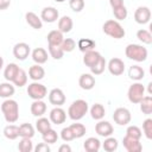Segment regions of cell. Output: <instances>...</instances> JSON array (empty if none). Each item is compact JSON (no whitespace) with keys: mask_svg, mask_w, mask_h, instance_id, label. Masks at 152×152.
<instances>
[{"mask_svg":"<svg viewBox=\"0 0 152 152\" xmlns=\"http://www.w3.org/2000/svg\"><path fill=\"white\" fill-rule=\"evenodd\" d=\"M102 31H103V33H106L107 36H109L114 39H121L126 34V32H125L124 27L120 25V23L116 20H113V19H109L103 23Z\"/></svg>","mask_w":152,"mask_h":152,"instance_id":"4","label":"cell"},{"mask_svg":"<svg viewBox=\"0 0 152 152\" xmlns=\"http://www.w3.org/2000/svg\"><path fill=\"white\" fill-rule=\"evenodd\" d=\"M89 110V106H88V102L86 100H82V99H78V100H75L70 106H69V109H68V115L71 120L74 121H78L81 120Z\"/></svg>","mask_w":152,"mask_h":152,"instance_id":"2","label":"cell"},{"mask_svg":"<svg viewBox=\"0 0 152 152\" xmlns=\"http://www.w3.org/2000/svg\"><path fill=\"white\" fill-rule=\"evenodd\" d=\"M95 132L100 135V137H103V138H107L109 135L113 134L114 132V128L112 126V124L109 121H104V120H99V122L95 125Z\"/></svg>","mask_w":152,"mask_h":152,"instance_id":"13","label":"cell"},{"mask_svg":"<svg viewBox=\"0 0 152 152\" xmlns=\"http://www.w3.org/2000/svg\"><path fill=\"white\" fill-rule=\"evenodd\" d=\"M30 52H31V49L27 43L20 42L13 46V56L19 61H25L28 57Z\"/></svg>","mask_w":152,"mask_h":152,"instance_id":"8","label":"cell"},{"mask_svg":"<svg viewBox=\"0 0 152 152\" xmlns=\"http://www.w3.org/2000/svg\"><path fill=\"white\" fill-rule=\"evenodd\" d=\"M151 19V10L147 6H139L134 12V20L140 24H147Z\"/></svg>","mask_w":152,"mask_h":152,"instance_id":"10","label":"cell"},{"mask_svg":"<svg viewBox=\"0 0 152 152\" xmlns=\"http://www.w3.org/2000/svg\"><path fill=\"white\" fill-rule=\"evenodd\" d=\"M113 14H114L115 19H118V20H125L127 18V15H128V11H127L126 6L124 5V6H120L118 8H113Z\"/></svg>","mask_w":152,"mask_h":152,"instance_id":"44","label":"cell"},{"mask_svg":"<svg viewBox=\"0 0 152 152\" xmlns=\"http://www.w3.org/2000/svg\"><path fill=\"white\" fill-rule=\"evenodd\" d=\"M145 96V87L142 86V83L140 82H135L132 86H129L128 91H127V97L129 100V102L137 104L141 101V99Z\"/></svg>","mask_w":152,"mask_h":152,"instance_id":"6","label":"cell"},{"mask_svg":"<svg viewBox=\"0 0 152 152\" xmlns=\"http://www.w3.org/2000/svg\"><path fill=\"white\" fill-rule=\"evenodd\" d=\"M61 138H62V140L65 141V142L71 141V140L75 139V137H74V134H72V132H71V129H70L69 126L62 128V131H61Z\"/></svg>","mask_w":152,"mask_h":152,"instance_id":"47","label":"cell"},{"mask_svg":"<svg viewBox=\"0 0 152 152\" xmlns=\"http://www.w3.org/2000/svg\"><path fill=\"white\" fill-rule=\"evenodd\" d=\"M126 135H127V137H131V138H133V139H139V140H140V138L142 137V132H141V129H140L138 126L132 125V126H128V127H127V129H126Z\"/></svg>","mask_w":152,"mask_h":152,"instance_id":"42","label":"cell"},{"mask_svg":"<svg viewBox=\"0 0 152 152\" xmlns=\"http://www.w3.org/2000/svg\"><path fill=\"white\" fill-rule=\"evenodd\" d=\"M45 76V70L40 64H34L31 65L28 69V77L32 81H40Z\"/></svg>","mask_w":152,"mask_h":152,"instance_id":"19","label":"cell"},{"mask_svg":"<svg viewBox=\"0 0 152 152\" xmlns=\"http://www.w3.org/2000/svg\"><path fill=\"white\" fill-rule=\"evenodd\" d=\"M49 120L53 124V125H62L65 122L66 120V113L63 108L61 107H55L53 109H51L50 115H49Z\"/></svg>","mask_w":152,"mask_h":152,"instance_id":"14","label":"cell"},{"mask_svg":"<svg viewBox=\"0 0 152 152\" xmlns=\"http://www.w3.org/2000/svg\"><path fill=\"white\" fill-rule=\"evenodd\" d=\"M46 39H48V44L49 45H61L64 37H63V33L58 30H52L48 33L46 36Z\"/></svg>","mask_w":152,"mask_h":152,"instance_id":"24","label":"cell"},{"mask_svg":"<svg viewBox=\"0 0 152 152\" xmlns=\"http://www.w3.org/2000/svg\"><path fill=\"white\" fill-rule=\"evenodd\" d=\"M137 38H138L142 44L150 45V44L152 43V34H151V32L147 31V30H144V28L138 30V32H137Z\"/></svg>","mask_w":152,"mask_h":152,"instance_id":"38","label":"cell"},{"mask_svg":"<svg viewBox=\"0 0 152 152\" xmlns=\"http://www.w3.org/2000/svg\"><path fill=\"white\" fill-rule=\"evenodd\" d=\"M15 88L11 82H4L0 83V97L10 99L12 95H14Z\"/></svg>","mask_w":152,"mask_h":152,"instance_id":"28","label":"cell"},{"mask_svg":"<svg viewBox=\"0 0 152 152\" xmlns=\"http://www.w3.org/2000/svg\"><path fill=\"white\" fill-rule=\"evenodd\" d=\"M147 86H148V94L151 95V94H152V89H151V86H152V82H150V83H148Z\"/></svg>","mask_w":152,"mask_h":152,"instance_id":"53","label":"cell"},{"mask_svg":"<svg viewBox=\"0 0 152 152\" xmlns=\"http://www.w3.org/2000/svg\"><path fill=\"white\" fill-rule=\"evenodd\" d=\"M33 150L36 152H50V146L46 142H40L36 147H33Z\"/></svg>","mask_w":152,"mask_h":152,"instance_id":"48","label":"cell"},{"mask_svg":"<svg viewBox=\"0 0 152 152\" xmlns=\"http://www.w3.org/2000/svg\"><path fill=\"white\" fill-rule=\"evenodd\" d=\"M69 6L74 12L78 13L84 8V0H69Z\"/></svg>","mask_w":152,"mask_h":152,"instance_id":"46","label":"cell"},{"mask_svg":"<svg viewBox=\"0 0 152 152\" xmlns=\"http://www.w3.org/2000/svg\"><path fill=\"white\" fill-rule=\"evenodd\" d=\"M18 150L20 152H31V151H33V144L31 141V138H21V140L18 144Z\"/></svg>","mask_w":152,"mask_h":152,"instance_id":"40","label":"cell"},{"mask_svg":"<svg viewBox=\"0 0 152 152\" xmlns=\"http://www.w3.org/2000/svg\"><path fill=\"white\" fill-rule=\"evenodd\" d=\"M11 0H0V11H5L10 7Z\"/></svg>","mask_w":152,"mask_h":152,"instance_id":"50","label":"cell"},{"mask_svg":"<svg viewBox=\"0 0 152 152\" xmlns=\"http://www.w3.org/2000/svg\"><path fill=\"white\" fill-rule=\"evenodd\" d=\"M89 112H90V116L94 120H101V119H103V116L106 114V109H104V107L101 103L93 104Z\"/></svg>","mask_w":152,"mask_h":152,"instance_id":"29","label":"cell"},{"mask_svg":"<svg viewBox=\"0 0 152 152\" xmlns=\"http://www.w3.org/2000/svg\"><path fill=\"white\" fill-rule=\"evenodd\" d=\"M96 46V43L90 39V38H81L78 42H77V48L80 49L81 52H87V51H90V50H94Z\"/></svg>","mask_w":152,"mask_h":152,"instance_id":"26","label":"cell"},{"mask_svg":"<svg viewBox=\"0 0 152 152\" xmlns=\"http://www.w3.org/2000/svg\"><path fill=\"white\" fill-rule=\"evenodd\" d=\"M49 53L53 59H62L64 51L62 50L61 45H49Z\"/></svg>","mask_w":152,"mask_h":152,"instance_id":"41","label":"cell"},{"mask_svg":"<svg viewBox=\"0 0 152 152\" xmlns=\"http://www.w3.org/2000/svg\"><path fill=\"white\" fill-rule=\"evenodd\" d=\"M12 83H13L14 86L19 87V88L26 86V83H27V74H26V71L20 68L19 71H18V74H17V76H15V78L13 80Z\"/></svg>","mask_w":152,"mask_h":152,"instance_id":"36","label":"cell"},{"mask_svg":"<svg viewBox=\"0 0 152 152\" xmlns=\"http://www.w3.org/2000/svg\"><path fill=\"white\" fill-rule=\"evenodd\" d=\"M36 128L40 134H44L48 129L51 128V121L48 118L44 116H39L38 120L36 121Z\"/></svg>","mask_w":152,"mask_h":152,"instance_id":"31","label":"cell"},{"mask_svg":"<svg viewBox=\"0 0 152 152\" xmlns=\"http://www.w3.org/2000/svg\"><path fill=\"white\" fill-rule=\"evenodd\" d=\"M65 95L63 93L62 89L59 88H53L50 93H49V102L51 104H53L55 107H61L65 103Z\"/></svg>","mask_w":152,"mask_h":152,"instance_id":"12","label":"cell"},{"mask_svg":"<svg viewBox=\"0 0 152 152\" xmlns=\"http://www.w3.org/2000/svg\"><path fill=\"white\" fill-rule=\"evenodd\" d=\"M100 58H101V53L100 52H97L95 50H90V51L84 52V55H83V63H84L86 66L91 68L93 65H95L99 62Z\"/></svg>","mask_w":152,"mask_h":152,"instance_id":"17","label":"cell"},{"mask_svg":"<svg viewBox=\"0 0 152 152\" xmlns=\"http://www.w3.org/2000/svg\"><path fill=\"white\" fill-rule=\"evenodd\" d=\"M27 95L32 100H43L48 95V89L44 84L39 83L38 81H33L27 86Z\"/></svg>","mask_w":152,"mask_h":152,"instance_id":"5","label":"cell"},{"mask_svg":"<svg viewBox=\"0 0 152 152\" xmlns=\"http://www.w3.org/2000/svg\"><path fill=\"white\" fill-rule=\"evenodd\" d=\"M118 146H119L118 140H116L115 138L110 137V135L107 137V138L104 139L103 144H102L103 150L107 151V152H114V151H116V150H118Z\"/></svg>","mask_w":152,"mask_h":152,"instance_id":"34","label":"cell"},{"mask_svg":"<svg viewBox=\"0 0 152 152\" xmlns=\"http://www.w3.org/2000/svg\"><path fill=\"white\" fill-rule=\"evenodd\" d=\"M106 66H107L106 59H104V57L101 56V58L99 59V62H97L95 65H93L91 68H89V69H90V71H91V75L97 76V75H101V74L104 71Z\"/></svg>","mask_w":152,"mask_h":152,"instance_id":"37","label":"cell"},{"mask_svg":"<svg viewBox=\"0 0 152 152\" xmlns=\"http://www.w3.org/2000/svg\"><path fill=\"white\" fill-rule=\"evenodd\" d=\"M125 55L127 58L135 62H144L147 59V49L139 44H128L125 49Z\"/></svg>","mask_w":152,"mask_h":152,"instance_id":"3","label":"cell"},{"mask_svg":"<svg viewBox=\"0 0 152 152\" xmlns=\"http://www.w3.org/2000/svg\"><path fill=\"white\" fill-rule=\"evenodd\" d=\"M59 18V13L57 11V8L52 7V6H49V7H44L40 12V19L42 21H45V23H55L57 21Z\"/></svg>","mask_w":152,"mask_h":152,"instance_id":"11","label":"cell"},{"mask_svg":"<svg viewBox=\"0 0 152 152\" xmlns=\"http://www.w3.org/2000/svg\"><path fill=\"white\" fill-rule=\"evenodd\" d=\"M34 135V127L31 124H21L19 126V137L21 138H33Z\"/></svg>","mask_w":152,"mask_h":152,"instance_id":"32","label":"cell"},{"mask_svg":"<svg viewBox=\"0 0 152 152\" xmlns=\"http://www.w3.org/2000/svg\"><path fill=\"white\" fill-rule=\"evenodd\" d=\"M58 151H59V152H71V147H70L68 144H63V145L59 146Z\"/></svg>","mask_w":152,"mask_h":152,"instance_id":"51","label":"cell"},{"mask_svg":"<svg viewBox=\"0 0 152 152\" xmlns=\"http://www.w3.org/2000/svg\"><path fill=\"white\" fill-rule=\"evenodd\" d=\"M131 119H132V115H131V112L125 108V107H119L114 110V114H113V120L116 125L119 126H126L131 122Z\"/></svg>","mask_w":152,"mask_h":152,"instance_id":"7","label":"cell"},{"mask_svg":"<svg viewBox=\"0 0 152 152\" xmlns=\"http://www.w3.org/2000/svg\"><path fill=\"white\" fill-rule=\"evenodd\" d=\"M32 59H33V62L36 63V64H44V63H46L48 62V52H46V50L45 49H43V48H36L33 51H32Z\"/></svg>","mask_w":152,"mask_h":152,"instance_id":"21","label":"cell"},{"mask_svg":"<svg viewBox=\"0 0 152 152\" xmlns=\"http://www.w3.org/2000/svg\"><path fill=\"white\" fill-rule=\"evenodd\" d=\"M1 112L6 122L8 124H14L19 119V104L15 100L6 99L1 103Z\"/></svg>","mask_w":152,"mask_h":152,"instance_id":"1","label":"cell"},{"mask_svg":"<svg viewBox=\"0 0 152 152\" xmlns=\"http://www.w3.org/2000/svg\"><path fill=\"white\" fill-rule=\"evenodd\" d=\"M42 137H43V141L46 142V144H55V142H57V140H58V134H57V132H56L55 129H52V128L48 129L44 134H42Z\"/></svg>","mask_w":152,"mask_h":152,"instance_id":"39","label":"cell"},{"mask_svg":"<svg viewBox=\"0 0 152 152\" xmlns=\"http://www.w3.org/2000/svg\"><path fill=\"white\" fill-rule=\"evenodd\" d=\"M46 112V103L43 100H33L31 103V114L33 116H43Z\"/></svg>","mask_w":152,"mask_h":152,"instance_id":"18","label":"cell"},{"mask_svg":"<svg viewBox=\"0 0 152 152\" xmlns=\"http://www.w3.org/2000/svg\"><path fill=\"white\" fill-rule=\"evenodd\" d=\"M19 66L15 63H10L6 65L5 70H4V77L7 82H13V80L15 78L18 71H19Z\"/></svg>","mask_w":152,"mask_h":152,"instance_id":"23","label":"cell"},{"mask_svg":"<svg viewBox=\"0 0 152 152\" xmlns=\"http://www.w3.org/2000/svg\"><path fill=\"white\" fill-rule=\"evenodd\" d=\"M55 1H57V2H63V1H65V0H55Z\"/></svg>","mask_w":152,"mask_h":152,"instance_id":"54","label":"cell"},{"mask_svg":"<svg viewBox=\"0 0 152 152\" xmlns=\"http://www.w3.org/2000/svg\"><path fill=\"white\" fill-rule=\"evenodd\" d=\"M142 132H144L145 137L148 140L152 139V119L147 118V119L144 120V122H142Z\"/></svg>","mask_w":152,"mask_h":152,"instance_id":"45","label":"cell"},{"mask_svg":"<svg viewBox=\"0 0 152 152\" xmlns=\"http://www.w3.org/2000/svg\"><path fill=\"white\" fill-rule=\"evenodd\" d=\"M2 66H4V58L0 56V70L2 69Z\"/></svg>","mask_w":152,"mask_h":152,"instance_id":"52","label":"cell"},{"mask_svg":"<svg viewBox=\"0 0 152 152\" xmlns=\"http://www.w3.org/2000/svg\"><path fill=\"white\" fill-rule=\"evenodd\" d=\"M122 145L128 152H140L142 150V145L139 139H133L131 137L125 135L122 139Z\"/></svg>","mask_w":152,"mask_h":152,"instance_id":"15","label":"cell"},{"mask_svg":"<svg viewBox=\"0 0 152 152\" xmlns=\"http://www.w3.org/2000/svg\"><path fill=\"white\" fill-rule=\"evenodd\" d=\"M61 48L64 52H71L76 48V42L72 38H64L61 44Z\"/></svg>","mask_w":152,"mask_h":152,"instance_id":"43","label":"cell"},{"mask_svg":"<svg viewBox=\"0 0 152 152\" xmlns=\"http://www.w3.org/2000/svg\"><path fill=\"white\" fill-rule=\"evenodd\" d=\"M139 104H140V110L142 112V114L150 115L152 113V97L150 95L144 96L141 101L139 102Z\"/></svg>","mask_w":152,"mask_h":152,"instance_id":"30","label":"cell"},{"mask_svg":"<svg viewBox=\"0 0 152 152\" xmlns=\"http://www.w3.org/2000/svg\"><path fill=\"white\" fill-rule=\"evenodd\" d=\"M78 86L83 90H90L95 87V77L91 74H82L78 78Z\"/></svg>","mask_w":152,"mask_h":152,"instance_id":"16","label":"cell"},{"mask_svg":"<svg viewBox=\"0 0 152 152\" xmlns=\"http://www.w3.org/2000/svg\"><path fill=\"white\" fill-rule=\"evenodd\" d=\"M107 68H108V71L113 76H120L125 71V63H124L122 59H120L118 57H114L108 62Z\"/></svg>","mask_w":152,"mask_h":152,"instance_id":"9","label":"cell"},{"mask_svg":"<svg viewBox=\"0 0 152 152\" xmlns=\"http://www.w3.org/2000/svg\"><path fill=\"white\" fill-rule=\"evenodd\" d=\"M74 26L72 19L69 15H63L62 18H58V31H61L62 33H68L71 31Z\"/></svg>","mask_w":152,"mask_h":152,"instance_id":"22","label":"cell"},{"mask_svg":"<svg viewBox=\"0 0 152 152\" xmlns=\"http://www.w3.org/2000/svg\"><path fill=\"white\" fill-rule=\"evenodd\" d=\"M101 147V141L95 138V137H90L88 139H86L84 144H83V148L87 152H97Z\"/></svg>","mask_w":152,"mask_h":152,"instance_id":"25","label":"cell"},{"mask_svg":"<svg viewBox=\"0 0 152 152\" xmlns=\"http://www.w3.org/2000/svg\"><path fill=\"white\" fill-rule=\"evenodd\" d=\"M109 5L112 6V8H118L120 6H124V0H109Z\"/></svg>","mask_w":152,"mask_h":152,"instance_id":"49","label":"cell"},{"mask_svg":"<svg viewBox=\"0 0 152 152\" xmlns=\"http://www.w3.org/2000/svg\"><path fill=\"white\" fill-rule=\"evenodd\" d=\"M69 127H70V129H71V132H72V134H74L75 139L82 138V137L86 134V132H87V129H86V126H84L83 124H80V122H75V124H71Z\"/></svg>","mask_w":152,"mask_h":152,"instance_id":"35","label":"cell"},{"mask_svg":"<svg viewBox=\"0 0 152 152\" xmlns=\"http://www.w3.org/2000/svg\"><path fill=\"white\" fill-rule=\"evenodd\" d=\"M128 77L133 81H140L145 77V70L139 65H132L128 69Z\"/></svg>","mask_w":152,"mask_h":152,"instance_id":"27","label":"cell"},{"mask_svg":"<svg viewBox=\"0 0 152 152\" xmlns=\"http://www.w3.org/2000/svg\"><path fill=\"white\" fill-rule=\"evenodd\" d=\"M4 135L8 140H15L19 137V126L15 125H7L4 128Z\"/></svg>","mask_w":152,"mask_h":152,"instance_id":"33","label":"cell"},{"mask_svg":"<svg viewBox=\"0 0 152 152\" xmlns=\"http://www.w3.org/2000/svg\"><path fill=\"white\" fill-rule=\"evenodd\" d=\"M25 19H26V23L34 30H40L43 27V21L40 17H38L34 12H27L25 14Z\"/></svg>","mask_w":152,"mask_h":152,"instance_id":"20","label":"cell"}]
</instances>
